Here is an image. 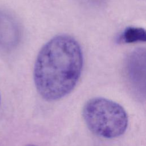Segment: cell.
<instances>
[{"label": "cell", "instance_id": "cell-1", "mask_svg": "<svg viewBox=\"0 0 146 146\" xmlns=\"http://www.w3.org/2000/svg\"><path fill=\"white\" fill-rule=\"evenodd\" d=\"M83 56L77 40L70 35H58L40 50L34 68L36 89L45 100H59L70 94L82 74Z\"/></svg>", "mask_w": 146, "mask_h": 146}, {"label": "cell", "instance_id": "cell-2", "mask_svg": "<svg viewBox=\"0 0 146 146\" xmlns=\"http://www.w3.org/2000/svg\"><path fill=\"white\" fill-rule=\"evenodd\" d=\"M82 115L90 131L106 139L120 136L128 124L124 108L117 103L104 98L88 100L83 106Z\"/></svg>", "mask_w": 146, "mask_h": 146}, {"label": "cell", "instance_id": "cell-3", "mask_svg": "<svg viewBox=\"0 0 146 146\" xmlns=\"http://www.w3.org/2000/svg\"><path fill=\"white\" fill-rule=\"evenodd\" d=\"M21 38V29L15 17L9 11L0 9V54L11 52Z\"/></svg>", "mask_w": 146, "mask_h": 146}, {"label": "cell", "instance_id": "cell-4", "mask_svg": "<svg viewBox=\"0 0 146 146\" xmlns=\"http://www.w3.org/2000/svg\"><path fill=\"white\" fill-rule=\"evenodd\" d=\"M120 40L124 43H132L145 40V30L141 28H127L120 36Z\"/></svg>", "mask_w": 146, "mask_h": 146}, {"label": "cell", "instance_id": "cell-5", "mask_svg": "<svg viewBox=\"0 0 146 146\" xmlns=\"http://www.w3.org/2000/svg\"><path fill=\"white\" fill-rule=\"evenodd\" d=\"M26 146H37V145H34V144H28V145H27Z\"/></svg>", "mask_w": 146, "mask_h": 146}, {"label": "cell", "instance_id": "cell-6", "mask_svg": "<svg viewBox=\"0 0 146 146\" xmlns=\"http://www.w3.org/2000/svg\"><path fill=\"white\" fill-rule=\"evenodd\" d=\"M0 105H1V95H0Z\"/></svg>", "mask_w": 146, "mask_h": 146}]
</instances>
